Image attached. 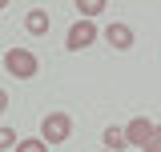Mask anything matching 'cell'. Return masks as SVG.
Masks as SVG:
<instances>
[{"mask_svg": "<svg viewBox=\"0 0 161 152\" xmlns=\"http://www.w3.org/2000/svg\"><path fill=\"white\" fill-rule=\"evenodd\" d=\"M48 24H53V16H48L44 8H32V12L24 16V28H28L32 36H44V32H48Z\"/></svg>", "mask_w": 161, "mask_h": 152, "instance_id": "obj_6", "label": "cell"}, {"mask_svg": "<svg viewBox=\"0 0 161 152\" xmlns=\"http://www.w3.org/2000/svg\"><path fill=\"white\" fill-rule=\"evenodd\" d=\"M69 132H73V120H69V112H48L44 120H40V140L53 148V144H64L69 140Z\"/></svg>", "mask_w": 161, "mask_h": 152, "instance_id": "obj_2", "label": "cell"}, {"mask_svg": "<svg viewBox=\"0 0 161 152\" xmlns=\"http://www.w3.org/2000/svg\"><path fill=\"white\" fill-rule=\"evenodd\" d=\"M16 152H48V144H44L40 136H28V140H20V144H16Z\"/></svg>", "mask_w": 161, "mask_h": 152, "instance_id": "obj_9", "label": "cell"}, {"mask_svg": "<svg viewBox=\"0 0 161 152\" xmlns=\"http://www.w3.org/2000/svg\"><path fill=\"white\" fill-rule=\"evenodd\" d=\"M101 140H105V148H109V152L129 148V140H125V132H121V128H105V136H101Z\"/></svg>", "mask_w": 161, "mask_h": 152, "instance_id": "obj_7", "label": "cell"}, {"mask_svg": "<svg viewBox=\"0 0 161 152\" xmlns=\"http://www.w3.org/2000/svg\"><path fill=\"white\" fill-rule=\"evenodd\" d=\"M145 152H161V128H153V136H149V144H145Z\"/></svg>", "mask_w": 161, "mask_h": 152, "instance_id": "obj_11", "label": "cell"}, {"mask_svg": "<svg viewBox=\"0 0 161 152\" xmlns=\"http://www.w3.org/2000/svg\"><path fill=\"white\" fill-rule=\"evenodd\" d=\"M153 128H157L153 120H145V116H133V120L125 124V140H129L133 148H145V144H149V136H153Z\"/></svg>", "mask_w": 161, "mask_h": 152, "instance_id": "obj_4", "label": "cell"}, {"mask_svg": "<svg viewBox=\"0 0 161 152\" xmlns=\"http://www.w3.org/2000/svg\"><path fill=\"white\" fill-rule=\"evenodd\" d=\"M93 40H97V24H93V20H77V24L69 28V40H64V44H69V52H80V48H89Z\"/></svg>", "mask_w": 161, "mask_h": 152, "instance_id": "obj_3", "label": "cell"}, {"mask_svg": "<svg viewBox=\"0 0 161 152\" xmlns=\"http://www.w3.org/2000/svg\"><path fill=\"white\" fill-rule=\"evenodd\" d=\"M4 108H8V92L0 88V112H4Z\"/></svg>", "mask_w": 161, "mask_h": 152, "instance_id": "obj_12", "label": "cell"}, {"mask_svg": "<svg viewBox=\"0 0 161 152\" xmlns=\"http://www.w3.org/2000/svg\"><path fill=\"white\" fill-rule=\"evenodd\" d=\"M105 40H109V48L125 52V48H133V28H129V24H121V20H113V24L105 28Z\"/></svg>", "mask_w": 161, "mask_h": 152, "instance_id": "obj_5", "label": "cell"}, {"mask_svg": "<svg viewBox=\"0 0 161 152\" xmlns=\"http://www.w3.org/2000/svg\"><path fill=\"white\" fill-rule=\"evenodd\" d=\"M4 68H8V76H16V80H32L40 72V60L28 48H8L4 52Z\"/></svg>", "mask_w": 161, "mask_h": 152, "instance_id": "obj_1", "label": "cell"}, {"mask_svg": "<svg viewBox=\"0 0 161 152\" xmlns=\"http://www.w3.org/2000/svg\"><path fill=\"white\" fill-rule=\"evenodd\" d=\"M20 140H16V132H12V128H0V152L4 148H16Z\"/></svg>", "mask_w": 161, "mask_h": 152, "instance_id": "obj_10", "label": "cell"}, {"mask_svg": "<svg viewBox=\"0 0 161 152\" xmlns=\"http://www.w3.org/2000/svg\"><path fill=\"white\" fill-rule=\"evenodd\" d=\"M101 152H109V148H101Z\"/></svg>", "mask_w": 161, "mask_h": 152, "instance_id": "obj_13", "label": "cell"}, {"mask_svg": "<svg viewBox=\"0 0 161 152\" xmlns=\"http://www.w3.org/2000/svg\"><path fill=\"white\" fill-rule=\"evenodd\" d=\"M77 12H80V20H93L105 12V0H77Z\"/></svg>", "mask_w": 161, "mask_h": 152, "instance_id": "obj_8", "label": "cell"}]
</instances>
